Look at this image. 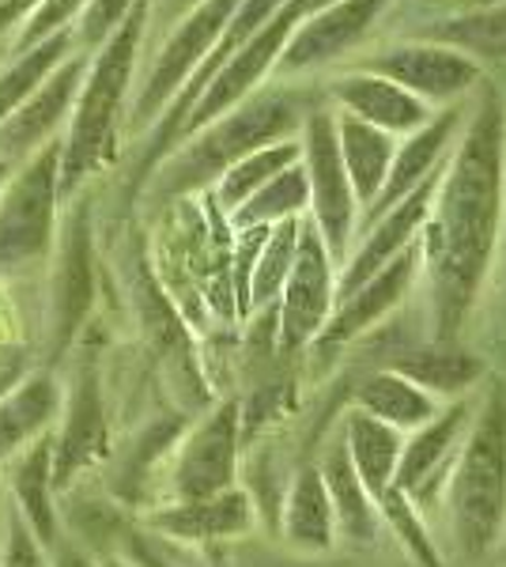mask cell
<instances>
[{
  "instance_id": "cell-1",
  "label": "cell",
  "mask_w": 506,
  "mask_h": 567,
  "mask_svg": "<svg viewBox=\"0 0 506 567\" xmlns=\"http://www.w3.org/2000/svg\"><path fill=\"white\" fill-rule=\"evenodd\" d=\"M503 219V110L487 99L473 130L443 167L427 224L420 231V261L431 280L435 341L462 337L481 296Z\"/></svg>"
},
{
  "instance_id": "cell-2",
  "label": "cell",
  "mask_w": 506,
  "mask_h": 567,
  "mask_svg": "<svg viewBox=\"0 0 506 567\" xmlns=\"http://www.w3.org/2000/svg\"><path fill=\"white\" fill-rule=\"evenodd\" d=\"M152 0H136L110 39L87 58L69 125L61 133V205L106 178L125 152V110L133 99L141 45L148 42Z\"/></svg>"
},
{
  "instance_id": "cell-3",
  "label": "cell",
  "mask_w": 506,
  "mask_h": 567,
  "mask_svg": "<svg viewBox=\"0 0 506 567\" xmlns=\"http://www.w3.org/2000/svg\"><path fill=\"white\" fill-rule=\"evenodd\" d=\"M299 122V95H291V91H257V95H246L238 106L219 114L205 130H197L189 141H182L148 175L144 189L136 194V205L159 213L171 200L205 194L238 159H246L257 148L288 141V133Z\"/></svg>"
},
{
  "instance_id": "cell-4",
  "label": "cell",
  "mask_w": 506,
  "mask_h": 567,
  "mask_svg": "<svg viewBox=\"0 0 506 567\" xmlns=\"http://www.w3.org/2000/svg\"><path fill=\"white\" fill-rule=\"evenodd\" d=\"M99 186L80 189L61 205L58 246L42 272L39 299V368L61 371L76 341L99 318L103 250H99Z\"/></svg>"
},
{
  "instance_id": "cell-5",
  "label": "cell",
  "mask_w": 506,
  "mask_h": 567,
  "mask_svg": "<svg viewBox=\"0 0 506 567\" xmlns=\"http://www.w3.org/2000/svg\"><path fill=\"white\" fill-rule=\"evenodd\" d=\"M450 534L465 560L499 548L506 534V379H487L446 481Z\"/></svg>"
},
{
  "instance_id": "cell-6",
  "label": "cell",
  "mask_w": 506,
  "mask_h": 567,
  "mask_svg": "<svg viewBox=\"0 0 506 567\" xmlns=\"http://www.w3.org/2000/svg\"><path fill=\"white\" fill-rule=\"evenodd\" d=\"M61 420L53 427V492L64 496L80 481L99 477L114 451L106 393V355L95 341V322L61 363Z\"/></svg>"
},
{
  "instance_id": "cell-7",
  "label": "cell",
  "mask_w": 506,
  "mask_h": 567,
  "mask_svg": "<svg viewBox=\"0 0 506 567\" xmlns=\"http://www.w3.org/2000/svg\"><path fill=\"white\" fill-rule=\"evenodd\" d=\"M61 136L0 186V284H42L61 224Z\"/></svg>"
},
{
  "instance_id": "cell-8",
  "label": "cell",
  "mask_w": 506,
  "mask_h": 567,
  "mask_svg": "<svg viewBox=\"0 0 506 567\" xmlns=\"http://www.w3.org/2000/svg\"><path fill=\"white\" fill-rule=\"evenodd\" d=\"M238 4H242V0H197V4L182 16V23L171 27V34L163 39L155 61L133 84V99H128V110H125V148H128V141L136 144L155 122H159L163 110L171 106V99L178 95L182 84H186L193 72L200 69V61L211 53V45L224 39Z\"/></svg>"
},
{
  "instance_id": "cell-9",
  "label": "cell",
  "mask_w": 506,
  "mask_h": 567,
  "mask_svg": "<svg viewBox=\"0 0 506 567\" xmlns=\"http://www.w3.org/2000/svg\"><path fill=\"white\" fill-rule=\"evenodd\" d=\"M238 473H242V405L224 398L205 416L193 420L174 443L163 503L219 496L238 488Z\"/></svg>"
},
{
  "instance_id": "cell-10",
  "label": "cell",
  "mask_w": 506,
  "mask_h": 567,
  "mask_svg": "<svg viewBox=\"0 0 506 567\" xmlns=\"http://www.w3.org/2000/svg\"><path fill=\"white\" fill-rule=\"evenodd\" d=\"M337 307V272L333 254L326 250L318 227L310 216H302L299 250L291 261V272L280 288V299L272 307V344L280 355H296L318 341L329 315Z\"/></svg>"
},
{
  "instance_id": "cell-11",
  "label": "cell",
  "mask_w": 506,
  "mask_h": 567,
  "mask_svg": "<svg viewBox=\"0 0 506 567\" xmlns=\"http://www.w3.org/2000/svg\"><path fill=\"white\" fill-rule=\"evenodd\" d=\"M299 148H302L299 163L307 171V189H310V224L318 227L329 254H344L355 227L359 200L352 194L344 163H340L337 125L329 117V110H310L307 122H302Z\"/></svg>"
},
{
  "instance_id": "cell-12",
  "label": "cell",
  "mask_w": 506,
  "mask_h": 567,
  "mask_svg": "<svg viewBox=\"0 0 506 567\" xmlns=\"http://www.w3.org/2000/svg\"><path fill=\"white\" fill-rule=\"evenodd\" d=\"M473 405H476V398L446 401L427 424L404 435V451H401L393 488L404 492L423 515L443 499L450 470H454V458H457V451H462V439L468 432V420H473Z\"/></svg>"
},
{
  "instance_id": "cell-13",
  "label": "cell",
  "mask_w": 506,
  "mask_h": 567,
  "mask_svg": "<svg viewBox=\"0 0 506 567\" xmlns=\"http://www.w3.org/2000/svg\"><path fill=\"white\" fill-rule=\"evenodd\" d=\"M141 526L178 548L224 545V542H238V537L254 534L257 503L250 492L238 484V488H227V492H219V496H205V499L152 503V511L141 518Z\"/></svg>"
},
{
  "instance_id": "cell-14",
  "label": "cell",
  "mask_w": 506,
  "mask_h": 567,
  "mask_svg": "<svg viewBox=\"0 0 506 567\" xmlns=\"http://www.w3.org/2000/svg\"><path fill=\"white\" fill-rule=\"evenodd\" d=\"M87 72L84 53H69L39 87L31 91V99L0 125V159L20 167L23 159H31L34 152H42L45 144H53L69 125L72 103H76L80 80Z\"/></svg>"
},
{
  "instance_id": "cell-15",
  "label": "cell",
  "mask_w": 506,
  "mask_h": 567,
  "mask_svg": "<svg viewBox=\"0 0 506 567\" xmlns=\"http://www.w3.org/2000/svg\"><path fill=\"white\" fill-rule=\"evenodd\" d=\"M420 269H423V261H420V239H416L401 258H393L385 265L382 272H374V277L359 284L355 291H348L344 299H337L333 315H329L326 329L318 333L314 349L318 352L340 349V344H352L363 333H371L385 315H393V310L404 303V296L412 291Z\"/></svg>"
},
{
  "instance_id": "cell-16",
  "label": "cell",
  "mask_w": 506,
  "mask_h": 567,
  "mask_svg": "<svg viewBox=\"0 0 506 567\" xmlns=\"http://www.w3.org/2000/svg\"><path fill=\"white\" fill-rule=\"evenodd\" d=\"M443 167H435L409 197H401L393 208H385V213L379 216V224L363 235L359 250L348 258V265L337 277V299H344L348 291H355L363 280H371L374 272H382L385 265H390L393 258H401V254L420 239L423 224H427V213H431V200H435L438 178H443Z\"/></svg>"
},
{
  "instance_id": "cell-17",
  "label": "cell",
  "mask_w": 506,
  "mask_h": 567,
  "mask_svg": "<svg viewBox=\"0 0 506 567\" xmlns=\"http://www.w3.org/2000/svg\"><path fill=\"white\" fill-rule=\"evenodd\" d=\"M61 420V374L31 368L0 398V465L23 454L34 439L53 432Z\"/></svg>"
},
{
  "instance_id": "cell-18",
  "label": "cell",
  "mask_w": 506,
  "mask_h": 567,
  "mask_svg": "<svg viewBox=\"0 0 506 567\" xmlns=\"http://www.w3.org/2000/svg\"><path fill=\"white\" fill-rule=\"evenodd\" d=\"M4 496L23 515V523L34 529V537L53 548L61 537V515H58V492H53V432L34 439L23 454H16L4 465Z\"/></svg>"
},
{
  "instance_id": "cell-19",
  "label": "cell",
  "mask_w": 506,
  "mask_h": 567,
  "mask_svg": "<svg viewBox=\"0 0 506 567\" xmlns=\"http://www.w3.org/2000/svg\"><path fill=\"white\" fill-rule=\"evenodd\" d=\"M280 537L302 556H326L337 545V518L318 465H302L280 496Z\"/></svg>"
},
{
  "instance_id": "cell-20",
  "label": "cell",
  "mask_w": 506,
  "mask_h": 567,
  "mask_svg": "<svg viewBox=\"0 0 506 567\" xmlns=\"http://www.w3.org/2000/svg\"><path fill=\"white\" fill-rule=\"evenodd\" d=\"M382 4L385 0H344V4H337V8H326V12L314 16L310 23L296 27V39L280 53L276 69L299 72L310 65H321V61H333L340 50H348V45L366 31V23L379 16Z\"/></svg>"
},
{
  "instance_id": "cell-21",
  "label": "cell",
  "mask_w": 506,
  "mask_h": 567,
  "mask_svg": "<svg viewBox=\"0 0 506 567\" xmlns=\"http://www.w3.org/2000/svg\"><path fill=\"white\" fill-rule=\"evenodd\" d=\"M390 368L404 374V379H412L420 390H427L438 405L468 398V393L487 379V368H484L481 355H473L468 349H457V344H443V341L401 352Z\"/></svg>"
},
{
  "instance_id": "cell-22",
  "label": "cell",
  "mask_w": 506,
  "mask_h": 567,
  "mask_svg": "<svg viewBox=\"0 0 506 567\" xmlns=\"http://www.w3.org/2000/svg\"><path fill=\"white\" fill-rule=\"evenodd\" d=\"M374 69L385 72L397 87L420 91V95H431V99H450L476 80L473 61L454 50H438V45H404V50H390L374 61Z\"/></svg>"
},
{
  "instance_id": "cell-23",
  "label": "cell",
  "mask_w": 506,
  "mask_h": 567,
  "mask_svg": "<svg viewBox=\"0 0 506 567\" xmlns=\"http://www.w3.org/2000/svg\"><path fill=\"white\" fill-rule=\"evenodd\" d=\"M340 446H344L355 477L363 481V488L371 492L374 503H379L385 492L393 488V477H397L404 435L397 432V427L382 424V420L359 413V409H348Z\"/></svg>"
},
{
  "instance_id": "cell-24",
  "label": "cell",
  "mask_w": 506,
  "mask_h": 567,
  "mask_svg": "<svg viewBox=\"0 0 506 567\" xmlns=\"http://www.w3.org/2000/svg\"><path fill=\"white\" fill-rule=\"evenodd\" d=\"M457 122H462V110H446L443 117L420 125V130L412 133V141L404 144V148L393 152L385 186H382V194L374 197V205H371V219H379L385 208H393L401 197H409L412 189H416L420 182L431 175V171L443 167V152H446L450 136H454V130H457Z\"/></svg>"
},
{
  "instance_id": "cell-25",
  "label": "cell",
  "mask_w": 506,
  "mask_h": 567,
  "mask_svg": "<svg viewBox=\"0 0 506 567\" xmlns=\"http://www.w3.org/2000/svg\"><path fill=\"white\" fill-rule=\"evenodd\" d=\"M318 473L326 481L329 503H333V518H337V537L352 545H371L379 537V503L371 499V492L363 488V481L355 477L352 462H348L344 446L333 443L326 451V458L318 462Z\"/></svg>"
},
{
  "instance_id": "cell-26",
  "label": "cell",
  "mask_w": 506,
  "mask_h": 567,
  "mask_svg": "<svg viewBox=\"0 0 506 567\" xmlns=\"http://www.w3.org/2000/svg\"><path fill=\"white\" fill-rule=\"evenodd\" d=\"M352 409L382 420V424H390V427H397L401 435H409L427 424L443 405H438L427 390H420L412 379H404V374H397L393 368H382L359 382Z\"/></svg>"
},
{
  "instance_id": "cell-27",
  "label": "cell",
  "mask_w": 506,
  "mask_h": 567,
  "mask_svg": "<svg viewBox=\"0 0 506 567\" xmlns=\"http://www.w3.org/2000/svg\"><path fill=\"white\" fill-rule=\"evenodd\" d=\"M340 103L352 110V117L374 125L382 133H409L427 125V106L420 103L412 91L397 87L393 80L382 76H352L337 84Z\"/></svg>"
},
{
  "instance_id": "cell-28",
  "label": "cell",
  "mask_w": 506,
  "mask_h": 567,
  "mask_svg": "<svg viewBox=\"0 0 506 567\" xmlns=\"http://www.w3.org/2000/svg\"><path fill=\"white\" fill-rule=\"evenodd\" d=\"M337 148H340V163H344V171H348V182H352L355 200L371 208L374 197L382 194L385 175H390L393 152H397L390 141V133H382V130H374V125L344 114L337 125Z\"/></svg>"
},
{
  "instance_id": "cell-29",
  "label": "cell",
  "mask_w": 506,
  "mask_h": 567,
  "mask_svg": "<svg viewBox=\"0 0 506 567\" xmlns=\"http://www.w3.org/2000/svg\"><path fill=\"white\" fill-rule=\"evenodd\" d=\"M299 155H302V148L296 141H280V144H269V148H257L246 155V159H238L235 167H227L208 194L219 205V213L231 216L235 208H242L246 200L265 186V182H272L280 171H288L291 163H299Z\"/></svg>"
},
{
  "instance_id": "cell-30",
  "label": "cell",
  "mask_w": 506,
  "mask_h": 567,
  "mask_svg": "<svg viewBox=\"0 0 506 567\" xmlns=\"http://www.w3.org/2000/svg\"><path fill=\"white\" fill-rule=\"evenodd\" d=\"M69 53H76L72 50V31H61V34H53V39L39 42L34 50L20 53V58L0 61V125L31 99V91L39 87Z\"/></svg>"
},
{
  "instance_id": "cell-31",
  "label": "cell",
  "mask_w": 506,
  "mask_h": 567,
  "mask_svg": "<svg viewBox=\"0 0 506 567\" xmlns=\"http://www.w3.org/2000/svg\"><path fill=\"white\" fill-rule=\"evenodd\" d=\"M302 213H310L307 171H302V163H291V167L280 171L272 182H265L242 208H235V213L227 216V224L231 227H272V224H283V219H302Z\"/></svg>"
},
{
  "instance_id": "cell-32",
  "label": "cell",
  "mask_w": 506,
  "mask_h": 567,
  "mask_svg": "<svg viewBox=\"0 0 506 567\" xmlns=\"http://www.w3.org/2000/svg\"><path fill=\"white\" fill-rule=\"evenodd\" d=\"M299 227H302V219H283V224H272L269 235H265V246H261V254H257L254 272H250V296H246L250 315L272 310L276 299H280V288H283V280H288L291 261H296V250H299Z\"/></svg>"
},
{
  "instance_id": "cell-33",
  "label": "cell",
  "mask_w": 506,
  "mask_h": 567,
  "mask_svg": "<svg viewBox=\"0 0 506 567\" xmlns=\"http://www.w3.org/2000/svg\"><path fill=\"white\" fill-rule=\"evenodd\" d=\"M379 518L420 567H443V553H438V545H435V534L427 529V515H423L404 492L397 488L385 492L379 499Z\"/></svg>"
},
{
  "instance_id": "cell-34",
  "label": "cell",
  "mask_w": 506,
  "mask_h": 567,
  "mask_svg": "<svg viewBox=\"0 0 506 567\" xmlns=\"http://www.w3.org/2000/svg\"><path fill=\"white\" fill-rule=\"evenodd\" d=\"M84 8H87V0H42L31 12V20H27L20 31L8 39L4 50H0V61H12V58H20V53L34 50L39 42L53 39V34L72 31L80 16H84Z\"/></svg>"
},
{
  "instance_id": "cell-35",
  "label": "cell",
  "mask_w": 506,
  "mask_h": 567,
  "mask_svg": "<svg viewBox=\"0 0 506 567\" xmlns=\"http://www.w3.org/2000/svg\"><path fill=\"white\" fill-rule=\"evenodd\" d=\"M0 567H50V548L34 537L8 496L0 511Z\"/></svg>"
},
{
  "instance_id": "cell-36",
  "label": "cell",
  "mask_w": 506,
  "mask_h": 567,
  "mask_svg": "<svg viewBox=\"0 0 506 567\" xmlns=\"http://www.w3.org/2000/svg\"><path fill=\"white\" fill-rule=\"evenodd\" d=\"M133 4L136 0H87L84 16H80L76 27H72V50L91 58V53L122 27L125 16L133 12Z\"/></svg>"
},
{
  "instance_id": "cell-37",
  "label": "cell",
  "mask_w": 506,
  "mask_h": 567,
  "mask_svg": "<svg viewBox=\"0 0 506 567\" xmlns=\"http://www.w3.org/2000/svg\"><path fill=\"white\" fill-rule=\"evenodd\" d=\"M16 284H0V352L16 349V344H34L39 349V337L23 333L20 326V307H16Z\"/></svg>"
},
{
  "instance_id": "cell-38",
  "label": "cell",
  "mask_w": 506,
  "mask_h": 567,
  "mask_svg": "<svg viewBox=\"0 0 506 567\" xmlns=\"http://www.w3.org/2000/svg\"><path fill=\"white\" fill-rule=\"evenodd\" d=\"M50 567H103L95 553H87L84 545H76L69 534L58 537V545L50 548Z\"/></svg>"
},
{
  "instance_id": "cell-39",
  "label": "cell",
  "mask_w": 506,
  "mask_h": 567,
  "mask_svg": "<svg viewBox=\"0 0 506 567\" xmlns=\"http://www.w3.org/2000/svg\"><path fill=\"white\" fill-rule=\"evenodd\" d=\"M39 4L42 0H0V50H4L8 39H12L27 20H31V12Z\"/></svg>"
},
{
  "instance_id": "cell-40",
  "label": "cell",
  "mask_w": 506,
  "mask_h": 567,
  "mask_svg": "<svg viewBox=\"0 0 506 567\" xmlns=\"http://www.w3.org/2000/svg\"><path fill=\"white\" fill-rule=\"evenodd\" d=\"M103 560V567H133V564H125L122 556H99Z\"/></svg>"
},
{
  "instance_id": "cell-41",
  "label": "cell",
  "mask_w": 506,
  "mask_h": 567,
  "mask_svg": "<svg viewBox=\"0 0 506 567\" xmlns=\"http://www.w3.org/2000/svg\"><path fill=\"white\" fill-rule=\"evenodd\" d=\"M12 163H4V159H0V186H4V182H8V175H12Z\"/></svg>"
},
{
  "instance_id": "cell-42",
  "label": "cell",
  "mask_w": 506,
  "mask_h": 567,
  "mask_svg": "<svg viewBox=\"0 0 506 567\" xmlns=\"http://www.w3.org/2000/svg\"><path fill=\"white\" fill-rule=\"evenodd\" d=\"M302 567H318V564H302Z\"/></svg>"
}]
</instances>
